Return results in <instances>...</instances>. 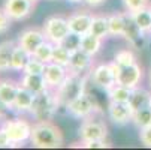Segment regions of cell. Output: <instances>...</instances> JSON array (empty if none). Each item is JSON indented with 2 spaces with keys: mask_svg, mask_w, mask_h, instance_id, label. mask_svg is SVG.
I'll list each match as a JSON object with an SVG mask.
<instances>
[{
  "mask_svg": "<svg viewBox=\"0 0 151 150\" xmlns=\"http://www.w3.org/2000/svg\"><path fill=\"white\" fill-rule=\"evenodd\" d=\"M30 143L37 149H57L63 146V134L52 122L37 120L32 126Z\"/></svg>",
  "mask_w": 151,
  "mask_h": 150,
  "instance_id": "6da1fadb",
  "label": "cell"
},
{
  "mask_svg": "<svg viewBox=\"0 0 151 150\" xmlns=\"http://www.w3.org/2000/svg\"><path fill=\"white\" fill-rule=\"evenodd\" d=\"M85 83H87V78L82 74H76V72L69 71L68 77L54 90V96H55L58 107H64L66 108L70 102H73L76 98L84 95L85 93Z\"/></svg>",
  "mask_w": 151,
  "mask_h": 150,
  "instance_id": "7a4b0ae2",
  "label": "cell"
},
{
  "mask_svg": "<svg viewBox=\"0 0 151 150\" xmlns=\"http://www.w3.org/2000/svg\"><path fill=\"white\" fill-rule=\"evenodd\" d=\"M45 36L48 41H51L52 44H63L64 39H66L72 32L68 23V18L63 15H51L44 21V26H42Z\"/></svg>",
  "mask_w": 151,
  "mask_h": 150,
  "instance_id": "3957f363",
  "label": "cell"
},
{
  "mask_svg": "<svg viewBox=\"0 0 151 150\" xmlns=\"http://www.w3.org/2000/svg\"><path fill=\"white\" fill-rule=\"evenodd\" d=\"M57 101L54 96V90L47 89L45 92L37 93L35 96L33 105H32V110L30 113L37 119V120H51L52 114L57 110Z\"/></svg>",
  "mask_w": 151,
  "mask_h": 150,
  "instance_id": "277c9868",
  "label": "cell"
},
{
  "mask_svg": "<svg viewBox=\"0 0 151 150\" xmlns=\"http://www.w3.org/2000/svg\"><path fill=\"white\" fill-rule=\"evenodd\" d=\"M111 66L115 72V78H117V84H121L124 87L129 89H135L141 84L142 78H144V69L139 63H133L130 66H118L117 63L112 60L111 62Z\"/></svg>",
  "mask_w": 151,
  "mask_h": 150,
  "instance_id": "5b68a950",
  "label": "cell"
},
{
  "mask_svg": "<svg viewBox=\"0 0 151 150\" xmlns=\"http://www.w3.org/2000/svg\"><path fill=\"white\" fill-rule=\"evenodd\" d=\"M2 126L6 129L14 146L24 144V143L30 141L33 125H30L26 119H11V120H6Z\"/></svg>",
  "mask_w": 151,
  "mask_h": 150,
  "instance_id": "8992f818",
  "label": "cell"
},
{
  "mask_svg": "<svg viewBox=\"0 0 151 150\" xmlns=\"http://www.w3.org/2000/svg\"><path fill=\"white\" fill-rule=\"evenodd\" d=\"M91 80L93 83L97 86L99 89L108 92L109 89H112L114 86L117 84V78H115V72L109 63H100V65H96L91 68L90 71Z\"/></svg>",
  "mask_w": 151,
  "mask_h": 150,
  "instance_id": "52a82bcc",
  "label": "cell"
},
{
  "mask_svg": "<svg viewBox=\"0 0 151 150\" xmlns=\"http://www.w3.org/2000/svg\"><path fill=\"white\" fill-rule=\"evenodd\" d=\"M78 135L81 141H91V140H106L108 137V128L103 122L85 119L79 126Z\"/></svg>",
  "mask_w": 151,
  "mask_h": 150,
  "instance_id": "ba28073f",
  "label": "cell"
},
{
  "mask_svg": "<svg viewBox=\"0 0 151 150\" xmlns=\"http://www.w3.org/2000/svg\"><path fill=\"white\" fill-rule=\"evenodd\" d=\"M68 113L75 117V119H88L94 111H96V104L94 101L90 98V95L84 93L81 95L79 98H76L73 102H70L68 107H66Z\"/></svg>",
  "mask_w": 151,
  "mask_h": 150,
  "instance_id": "9c48e42d",
  "label": "cell"
},
{
  "mask_svg": "<svg viewBox=\"0 0 151 150\" xmlns=\"http://www.w3.org/2000/svg\"><path fill=\"white\" fill-rule=\"evenodd\" d=\"M108 117L109 120L118 126L127 125L133 119V110L129 102H114L109 101L108 104Z\"/></svg>",
  "mask_w": 151,
  "mask_h": 150,
  "instance_id": "30bf717a",
  "label": "cell"
},
{
  "mask_svg": "<svg viewBox=\"0 0 151 150\" xmlns=\"http://www.w3.org/2000/svg\"><path fill=\"white\" fill-rule=\"evenodd\" d=\"M33 6L35 3L30 2V0H5L3 3V9L12 21L26 20L32 14Z\"/></svg>",
  "mask_w": 151,
  "mask_h": 150,
  "instance_id": "8fae6325",
  "label": "cell"
},
{
  "mask_svg": "<svg viewBox=\"0 0 151 150\" xmlns=\"http://www.w3.org/2000/svg\"><path fill=\"white\" fill-rule=\"evenodd\" d=\"M44 41H47V36L42 29H26L18 35L17 44L26 48L29 53H35L36 48L42 44Z\"/></svg>",
  "mask_w": 151,
  "mask_h": 150,
  "instance_id": "7c38bea8",
  "label": "cell"
},
{
  "mask_svg": "<svg viewBox=\"0 0 151 150\" xmlns=\"http://www.w3.org/2000/svg\"><path fill=\"white\" fill-rule=\"evenodd\" d=\"M93 14H90L88 11H78V12H73L72 15L68 17V23H69V27H70V32L75 33V35H85L90 32V27H91V21H93Z\"/></svg>",
  "mask_w": 151,
  "mask_h": 150,
  "instance_id": "4fadbf2b",
  "label": "cell"
},
{
  "mask_svg": "<svg viewBox=\"0 0 151 150\" xmlns=\"http://www.w3.org/2000/svg\"><path fill=\"white\" fill-rule=\"evenodd\" d=\"M145 35L147 33L139 29V26L135 23V20L132 18V15L129 12H126V29H124L123 38L129 42V44H132L133 47L142 48L144 47V41L147 38Z\"/></svg>",
  "mask_w": 151,
  "mask_h": 150,
  "instance_id": "5bb4252c",
  "label": "cell"
},
{
  "mask_svg": "<svg viewBox=\"0 0 151 150\" xmlns=\"http://www.w3.org/2000/svg\"><path fill=\"white\" fill-rule=\"evenodd\" d=\"M68 74H69V69L66 66H61L54 62L47 63L45 71H44V77H45V80L48 83V87L51 90H55L63 83V80L68 77Z\"/></svg>",
  "mask_w": 151,
  "mask_h": 150,
  "instance_id": "9a60e30c",
  "label": "cell"
},
{
  "mask_svg": "<svg viewBox=\"0 0 151 150\" xmlns=\"http://www.w3.org/2000/svg\"><path fill=\"white\" fill-rule=\"evenodd\" d=\"M91 68H93V56H90L88 53H85L81 48L72 51L70 62L68 66V69L70 72L84 74L85 71H91Z\"/></svg>",
  "mask_w": 151,
  "mask_h": 150,
  "instance_id": "2e32d148",
  "label": "cell"
},
{
  "mask_svg": "<svg viewBox=\"0 0 151 150\" xmlns=\"http://www.w3.org/2000/svg\"><path fill=\"white\" fill-rule=\"evenodd\" d=\"M19 84L35 95L42 93L47 89H50L44 74H23V77L19 80Z\"/></svg>",
  "mask_w": 151,
  "mask_h": 150,
  "instance_id": "e0dca14e",
  "label": "cell"
},
{
  "mask_svg": "<svg viewBox=\"0 0 151 150\" xmlns=\"http://www.w3.org/2000/svg\"><path fill=\"white\" fill-rule=\"evenodd\" d=\"M35 93H32L30 90H27L26 87L19 84L18 87V92H17V98H15V102H14V107L12 108L18 113H30L32 110V105H33V101H35Z\"/></svg>",
  "mask_w": 151,
  "mask_h": 150,
  "instance_id": "ac0fdd59",
  "label": "cell"
},
{
  "mask_svg": "<svg viewBox=\"0 0 151 150\" xmlns=\"http://www.w3.org/2000/svg\"><path fill=\"white\" fill-rule=\"evenodd\" d=\"M18 87H19V83H15L14 80H0V99H2L9 108L14 107Z\"/></svg>",
  "mask_w": 151,
  "mask_h": 150,
  "instance_id": "d6986e66",
  "label": "cell"
},
{
  "mask_svg": "<svg viewBox=\"0 0 151 150\" xmlns=\"http://www.w3.org/2000/svg\"><path fill=\"white\" fill-rule=\"evenodd\" d=\"M151 104V90H147V89H142V87H135L132 89V95H130V99H129V105L132 107L133 113L144 108V107L150 105Z\"/></svg>",
  "mask_w": 151,
  "mask_h": 150,
  "instance_id": "ffe728a7",
  "label": "cell"
},
{
  "mask_svg": "<svg viewBox=\"0 0 151 150\" xmlns=\"http://www.w3.org/2000/svg\"><path fill=\"white\" fill-rule=\"evenodd\" d=\"M33 54L29 53L26 48H23L21 45H15V50H14V54H12V62H11V71H15V72H23L27 62L30 60Z\"/></svg>",
  "mask_w": 151,
  "mask_h": 150,
  "instance_id": "44dd1931",
  "label": "cell"
},
{
  "mask_svg": "<svg viewBox=\"0 0 151 150\" xmlns=\"http://www.w3.org/2000/svg\"><path fill=\"white\" fill-rule=\"evenodd\" d=\"M15 45L17 44L14 41L0 42V72L11 71V62H12V54H14Z\"/></svg>",
  "mask_w": 151,
  "mask_h": 150,
  "instance_id": "7402d4cb",
  "label": "cell"
},
{
  "mask_svg": "<svg viewBox=\"0 0 151 150\" xmlns=\"http://www.w3.org/2000/svg\"><path fill=\"white\" fill-rule=\"evenodd\" d=\"M102 42H103L102 38L88 32L81 36V50H84L85 53H88L90 56L94 57L102 48Z\"/></svg>",
  "mask_w": 151,
  "mask_h": 150,
  "instance_id": "603a6c76",
  "label": "cell"
},
{
  "mask_svg": "<svg viewBox=\"0 0 151 150\" xmlns=\"http://www.w3.org/2000/svg\"><path fill=\"white\" fill-rule=\"evenodd\" d=\"M129 14L132 15V18L135 20V23L139 26L142 32H145L147 35L151 33V8L150 6L142 8L135 12H129Z\"/></svg>",
  "mask_w": 151,
  "mask_h": 150,
  "instance_id": "cb8c5ba5",
  "label": "cell"
},
{
  "mask_svg": "<svg viewBox=\"0 0 151 150\" xmlns=\"http://www.w3.org/2000/svg\"><path fill=\"white\" fill-rule=\"evenodd\" d=\"M108 24H109V36H123L126 29V12L109 15Z\"/></svg>",
  "mask_w": 151,
  "mask_h": 150,
  "instance_id": "d4e9b609",
  "label": "cell"
},
{
  "mask_svg": "<svg viewBox=\"0 0 151 150\" xmlns=\"http://www.w3.org/2000/svg\"><path fill=\"white\" fill-rule=\"evenodd\" d=\"M90 33L105 39L106 36H109V24H108V17L105 15H94L91 21Z\"/></svg>",
  "mask_w": 151,
  "mask_h": 150,
  "instance_id": "484cf974",
  "label": "cell"
},
{
  "mask_svg": "<svg viewBox=\"0 0 151 150\" xmlns=\"http://www.w3.org/2000/svg\"><path fill=\"white\" fill-rule=\"evenodd\" d=\"M132 123L138 128V129H142V128L151 126V104L133 113Z\"/></svg>",
  "mask_w": 151,
  "mask_h": 150,
  "instance_id": "4316f807",
  "label": "cell"
},
{
  "mask_svg": "<svg viewBox=\"0 0 151 150\" xmlns=\"http://www.w3.org/2000/svg\"><path fill=\"white\" fill-rule=\"evenodd\" d=\"M70 56L72 51L64 45V44H55L54 45V53H52V62L58 63L61 66H69V62H70Z\"/></svg>",
  "mask_w": 151,
  "mask_h": 150,
  "instance_id": "83f0119b",
  "label": "cell"
},
{
  "mask_svg": "<svg viewBox=\"0 0 151 150\" xmlns=\"http://www.w3.org/2000/svg\"><path fill=\"white\" fill-rule=\"evenodd\" d=\"M130 95H132V89L124 87L121 84H115L112 89L108 90V98L114 102H129Z\"/></svg>",
  "mask_w": 151,
  "mask_h": 150,
  "instance_id": "f1b7e54d",
  "label": "cell"
},
{
  "mask_svg": "<svg viewBox=\"0 0 151 150\" xmlns=\"http://www.w3.org/2000/svg\"><path fill=\"white\" fill-rule=\"evenodd\" d=\"M114 62L117 63L118 66L124 68V66H130L133 63H136V54L130 50V48H121L115 53L114 56Z\"/></svg>",
  "mask_w": 151,
  "mask_h": 150,
  "instance_id": "f546056e",
  "label": "cell"
},
{
  "mask_svg": "<svg viewBox=\"0 0 151 150\" xmlns=\"http://www.w3.org/2000/svg\"><path fill=\"white\" fill-rule=\"evenodd\" d=\"M54 45L55 44H52L51 41H44L42 44L36 48V51L33 53V56L35 57H37L39 60H42V62H45V63H50V62H52V53H54Z\"/></svg>",
  "mask_w": 151,
  "mask_h": 150,
  "instance_id": "4dcf8cb0",
  "label": "cell"
},
{
  "mask_svg": "<svg viewBox=\"0 0 151 150\" xmlns=\"http://www.w3.org/2000/svg\"><path fill=\"white\" fill-rule=\"evenodd\" d=\"M45 66H47L45 62H42V60H39L37 57L32 56L30 60L27 62V65H26L23 74H44Z\"/></svg>",
  "mask_w": 151,
  "mask_h": 150,
  "instance_id": "1f68e13d",
  "label": "cell"
},
{
  "mask_svg": "<svg viewBox=\"0 0 151 150\" xmlns=\"http://www.w3.org/2000/svg\"><path fill=\"white\" fill-rule=\"evenodd\" d=\"M151 0H123V5L126 8L127 12H135V11H139L142 8H147L150 6Z\"/></svg>",
  "mask_w": 151,
  "mask_h": 150,
  "instance_id": "d6a6232c",
  "label": "cell"
},
{
  "mask_svg": "<svg viewBox=\"0 0 151 150\" xmlns=\"http://www.w3.org/2000/svg\"><path fill=\"white\" fill-rule=\"evenodd\" d=\"M12 24V20L9 18V15L5 12L3 8H0V35H5L9 32Z\"/></svg>",
  "mask_w": 151,
  "mask_h": 150,
  "instance_id": "836d02e7",
  "label": "cell"
},
{
  "mask_svg": "<svg viewBox=\"0 0 151 150\" xmlns=\"http://www.w3.org/2000/svg\"><path fill=\"white\" fill-rule=\"evenodd\" d=\"M63 44L66 45L70 51H75V50L81 48V36L79 35H75V33H70L66 39H64Z\"/></svg>",
  "mask_w": 151,
  "mask_h": 150,
  "instance_id": "e575fe53",
  "label": "cell"
},
{
  "mask_svg": "<svg viewBox=\"0 0 151 150\" xmlns=\"http://www.w3.org/2000/svg\"><path fill=\"white\" fill-rule=\"evenodd\" d=\"M81 147H84V149H105V147H109V143H108L106 140L81 141Z\"/></svg>",
  "mask_w": 151,
  "mask_h": 150,
  "instance_id": "d590c367",
  "label": "cell"
},
{
  "mask_svg": "<svg viewBox=\"0 0 151 150\" xmlns=\"http://www.w3.org/2000/svg\"><path fill=\"white\" fill-rule=\"evenodd\" d=\"M139 140L145 147H151V126L139 129Z\"/></svg>",
  "mask_w": 151,
  "mask_h": 150,
  "instance_id": "8d00e7d4",
  "label": "cell"
},
{
  "mask_svg": "<svg viewBox=\"0 0 151 150\" xmlns=\"http://www.w3.org/2000/svg\"><path fill=\"white\" fill-rule=\"evenodd\" d=\"M8 147H14V143L11 141L6 129L2 126L0 128V149H8Z\"/></svg>",
  "mask_w": 151,
  "mask_h": 150,
  "instance_id": "74e56055",
  "label": "cell"
},
{
  "mask_svg": "<svg viewBox=\"0 0 151 150\" xmlns=\"http://www.w3.org/2000/svg\"><path fill=\"white\" fill-rule=\"evenodd\" d=\"M9 110H11L9 107H8V105H6V104L2 101V99H0V119H5Z\"/></svg>",
  "mask_w": 151,
  "mask_h": 150,
  "instance_id": "f35d334b",
  "label": "cell"
},
{
  "mask_svg": "<svg viewBox=\"0 0 151 150\" xmlns=\"http://www.w3.org/2000/svg\"><path fill=\"white\" fill-rule=\"evenodd\" d=\"M105 0H84V3L90 6V8H96V6H100Z\"/></svg>",
  "mask_w": 151,
  "mask_h": 150,
  "instance_id": "ab89813d",
  "label": "cell"
},
{
  "mask_svg": "<svg viewBox=\"0 0 151 150\" xmlns=\"http://www.w3.org/2000/svg\"><path fill=\"white\" fill-rule=\"evenodd\" d=\"M68 2H69V3H75V5H76V3H82L84 0H68Z\"/></svg>",
  "mask_w": 151,
  "mask_h": 150,
  "instance_id": "60d3db41",
  "label": "cell"
},
{
  "mask_svg": "<svg viewBox=\"0 0 151 150\" xmlns=\"http://www.w3.org/2000/svg\"><path fill=\"white\" fill-rule=\"evenodd\" d=\"M148 83H150V90H151V68H150V72H148Z\"/></svg>",
  "mask_w": 151,
  "mask_h": 150,
  "instance_id": "b9f144b4",
  "label": "cell"
},
{
  "mask_svg": "<svg viewBox=\"0 0 151 150\" xmlns=\"http://www.w3.org/2000/svg\"><path fill=\"white\" fill-rule=\"evenodd\" d=\"M30 2H33V3H37V2H39V0H30Z\"/></svg>",
  "mask_w": 151,
  "mask_h": 150,
  "instance_id": "7bdbcfd3",
  "label": "cell"
},
{
  "mask_svg": "<svg viewBox=\"0 0 151 150\" xmlns=\"http://www.w3.org/2000/svg\"><path fill=\"white\" fill-rule=\"evenodd\" d=\"M150 8H151V3H150Z\"/></svg>",
  "mask_w": 151,
  "mask_h": 150,
  "instance_id": "ee69618b",
  "label": "cell"
},
{
  "mask_svg": "<svg viewBox=\"0 0 151 150\" xmlns=\"http://www.w3.org/2000/svg\"><path fill=\"white\" fill-rule=\"evenodd\" d=\"M51 2H54V0H51Z\"/></svg>",
  "mask_w": 151,
  "mask_h": 150,
  "instance_id": "f6af8a7d",
  "label": "cell"
}]
</instances>
